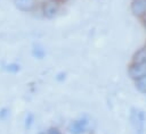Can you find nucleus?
Wrapping results in <instances>:
<instances>
[{
  "instance_id": "f257e3e1",
  "label": "nucleus",
  "mask_w": 146,
  "mask_h": 134,
  "mask_svg": "<svg viewBox=\"0 0 146 134\" xmlns=\"http://www.w3.org/2000/svg\"><path fill=\"white\" fill-rule=\"evenodd\" d=\"M146 115L139 108H132L130 111V123L135 131V134H144Z\"/></svg>"
},
{
  "instance_id": "f03ea898",
  "label": "nucleus",
  "mask_w": 146,
  "mask_h": 134,
  "mask_svg": "<svg viewBox=\"0 0 146 134\" xmlns=\"http://www.w3.org/2000/svg\"><path fill=\"white\" fill-rule=\"evenodd\" d=\"M128 74L133 81L146 76V62H132L129 66Z\"/></svg>"
},
{
  "instance_id": "7ed1b4c3",
  "label": "nucleus",
  "mask_w": 146,
  "mask_h": 134,
  "mask_svg": "<svg viewBox=\"0 0 146 134\" xmlns=\"http://www.w3.org/2000/svg\"><path fill=\"white\" fill-rule=\"evenodd\" d=\"M89 122L87 118H80L76 120H73L68 125V132L71 134H84L88 131Z\"/></svg>"
},
{
  "instance_id": "20e7f679",
  "label": "nucleus",
  "mask_w": 146,
  "mask_h": 134,
  "mask_svg": "<svg viewBox=\"0 0 146 134\" xmlns=\"http://www.w3.org/2000/svg\"><path fill=\"white\" fill-rule=\"evenodd\" d=\"M58 11H59V3L57 0H49L42 3V14L46 18L48 19L54 18Z\"/></svg>"
},
{
  "instance_id": "39448f33",
  "label": "nucleus",
  "mask_w": 146,
  "mask_h": 134,
  "mask_svg": "<svg viewBox=\"0 0 146 134\" xmlns=\"http://www.w3.org/2000/svg\"><path fill=\"white\" fill-rule=\"evenodd\" d=\"M38 0H14L15 7L24 12H31L36 8Z\"/></svg>"
},
{
  "instance_id": "423d86ee",
  "label": "nucleus",
  "mask_w": 146,
  "mask_h": 134,
  "mask_svg": "<svg viewBox=\"0 0 146 134\" xmlns=\"http://www.w3.org/2000/svg\"><path fill=\"white\" fill-rule=\"evenodd\" d=\"M131 11L137 17L146 16V0H132Z\"/></svg>"
},
{
  "instance_id": "0eeeda50",
  "label": "nucleus",
  "mask_w": 146,
  "mask_h": 134,
  "mask_svg": "<svg viewBox=\"0 0 146 134\" xmlns=\"http://www.w3.org/2000/svg\"><path fill=\"white\" fill-rule=\"evenodd\" d=\"M132 62H146V47L139 49L133 55Z\"/></svg>"
},
{
  "instance_id": "6e6552de",
  "label": "nucleus",
  "mask_w": 146,
  "mask_h": 134,
  "mask_svg": "<svg viewBox=\"0 0 146 134\" xmlns=\"http://www.w3.org/2000/svg\"><path fill=\"white\" fill-rule=\"evenodd\" d=\"M32 55L38 59H42L44 57V55H46V51L39 43H34L33 44V49H32Z\"/></svg>"
},
{
  "instance_id": "1a4fd4ad",
  "label": "nucleus",
  "mask_w": 146,
  "mask_h": 134,
  "mask_svg": "<svg viewBox=\"0 0 146 134\" xmlns=\"http://www.w3.org/2000/svg\"><path fill=\"white\" fill-rule=\"evenodd\" d=\"M135 86L140 93L146 94V76H144L139 79H136L135 81Z\"/></svg>"
},
{
  "instance_id": "9d476101",
  "label": "nucleus",
  "mask_w": 146,
  "mask_h": 134,
  "mask_svg": "<svg viewBox=\"0 0 146 134\" xmlns=\"http://www.w3.org/2000/svg\"><path fill=\"white\" fill-rule=\"evenodd\" d=\"M5 69H6L7 72H9V73H17V72L19 70V65H18V64H15V62L8 64V65L5 66Z\"/></svg>"
},
{
  "instance_id": "9b49d317",
  "label": "nucleus",
  "mask_w": 146,
  "mask_h": 134,
  "mask_svg": "<svg viewBox=\"0 0 146 134\" xmlns=\"http://www.w3.org/2000/svg\"><path fill=\"white\" fill-rule=\"evenodd\" d=\"M33 120H34V116L32 114H27L26 117H25V127L26 128H30L33 124Z\"/></svg>"
},
{
  "instance_id": "f8f14e48",
  "label": "nucleus",
  "mask_w": 146,
  "mask_h": 134,
  "mask_svg": "<svg viewBox=\"0 0 146 134\" xmlns=\"http://www.w3.org/2000/svg\"><path fill=\"white\" fill-rule=\"evenodd\" d=\"M8 116H9V110H8L7 108L0 109V119H1V120H5Z\"/></svg>"
},
{
  "instance_id": "ddd939ff",
  "label": "nucleus",
  "mask_w": 146,
  "mask_h": 134,
  "mask_svg": "<svg viewBox=\"0 0 146 134\" xmlns=\"http://www.w3.org/2000/svg\"><path fill=\"white\" fill-rule=\"evenodd\" d=\"M47 134H62V133H60V131H59L58 128H56V127H51V128L48 129Z\"/></svg>"
},
{
  "instance_id": "4468645a",
  "label": "nucleus",
  "mask_w": 146,
  "mask_h": 134,
  "mask_svg": "<svg viewBox=\"0 0 146 134\" xmlns=\"http://www.w3.org/2000/svg\"><path fill=\"white\" fill-rule=\"evenodd\" d=\"M47 1H49V0H38V2H41V3H43V2H47Z\"/></svg>"
},
{
  "instance_id": "2eb2a0df",
  "label": "nucleus",
  "mask_w": 146,
  "mask_h": 134,
  "mask_svg": "<svg viewBox=\"0 0 146 134\" xmlns=\"http://www.w3.org/2000/svg\"><path fill=\"white\" fill-rule=\"evenodd\" d=\"M145 28H146V19H145Z\"/></svg>"
},
{
  "instance_id": "dca6fc26",
  "label": "nucleus",
  "mask_w": 146,
  "mask_h": 134,
  "mask_svg": "<svg viewBox=\"0 0 146 134\" xmlns=\"http://www.w3.org/2000/svg\"><path fill=\"white\" fill-rule=\"evenodd\" d=\"M39 134H44V133H39Z\"/></svg>"
}]
</instances>
